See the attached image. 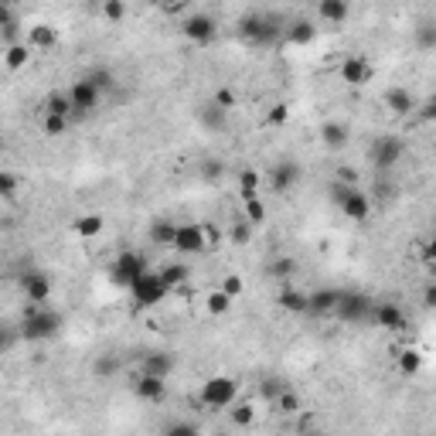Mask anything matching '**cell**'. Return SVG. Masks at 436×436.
<instances>
[{
	"instance_id": "cell-41",
	"label": "cell",
	"mask_w": 436,
	"mask_h": 436,
	"mask_svg": "<svg viewBox=\"0 0 436 436\" xmlns=\"http://www.w3.org/2000/svg\"><path fill=\"white\" fill-rule=\"evenodd\" d=\"M21 341V331L17 328H10V324H0V355H7L14 344Z\"/></svg>"
},
{
	"instance_id": "cell-19",
	"label": "cell",
	"mask_w": 436,
	"mask_h": 436,
	"mask_svg": "<svg viewBox=\"0 0 436 436\" xmlns=\"http://www.w3.org/2000/svg\"><path fill=\"white\" fill-rule=\"evenodd\" d=\"M31 52H52L55 45H58V31L52 24H34L27 31V41H24Z\"/></svg>"
},
{
	"instance_id": "cell-7",
	"label": "cell",
	"mask_w": 436,
	"mask_h": 436,
	"mask_svg": "<svg viewBox=\"0 0 436 436\" xmlns=\"http://www.w3.org/2000/svg\"><path fill=\"white\" fill-rule=\"evenodd\" d=\"M171 249H178L184 256H202V253H208L202 225H198V222H184V225H178V232H174V246H171Z\"/></svg>"
},
{
	"instance_id": "cell-37",
	"label": "cell",
	"mask_w": 436,
	"mask_h": 436,
	"mask_svg": "<svg viewBox=\"0 0 436 436\" xmlns=\"http://www.w3.org/2000/svg\"><path fill=\"white\" fill-rule=\"evenodd\" d=\"M205 307H208V314H225L232 307V297H225L222 290H211L205 297Z\"/></svg>"
},
{
	"instance_id": "cell-8",
	"label": "cell",
	"mask_w": 436,
	"mask_h": 436,
	"mask_svg": "<svg viewBox=\"0 0 436 436\" xmlns=\"http://www.w3.org/2000/svg\"><path fill=\"white\" fill-rule=\"evenodd\" d=\"M406 154V143L399 140V136H379L375 140V147H372V160H375V167L379 171H388V167H395L399 160Z\"/></svg>"
},
{
	"instance_id": "cell-14",
	"label": "cell",
	"mask_w": 436,
	"mask_h": 436,
	"mask_svg": "<svg viewBox=\"0 0 436 436\" xmlns=\"http://www.w3.org/2000/svg\"><path fill=\"white\" fill-rule=\"evenodd\" d=\"M337 297H341V290H334V286H321V290L307 293V314H314V317H328V314H334Z\"/></svg>"
},
{
	"instance_id": "cell-51",
	"label": "cell",
	"mask_w": 436,
	"mask_h": 436,
	"mask_svg": "<svg viewBox=\"0 0 436 436\" xmlns=\"http://www.w3.org/2000/svg\"><path fill=\"white\" fill-rule=\"evenodd\" d=\"M351 191H355V188H344V184H337V181H331V188H328V195H331V202L337 208H341V202H344Z\"/></svg>"
},
{
	"instance_id": "cell-25",
	"label": "cell",
	"mask_w": 436,
	"mask_h": 436,
	"mask_svg": "<svg viewBox=\"0 0 436 436\" xmlns=\"http://www.w3.org/2000/svg\"><path fill=\"white\" fill-rule=\"evenodd\" d=\"M157 276H160V283H164L167 290H178V286H184V283H188L191 269H188L184 262H171V266H164V269H160Z\"/></svg>"
},
{
	"instance_id": "cell-17",
	"label": "cell",
	"mask_w": 436,
	"mask_h": 436,
	"mask_svg": "<svg viewBox=\"0 0 436 436\" xmlns=\"http://www.w3.org/2000/svg\"><path fill=\"white\" fill-rule=\"evenodd\" d=\"M341 211H344V218H351V222H368V215H372V202H368L365 191L355 188V191L341 202Z\"/></svg>"
},
{
	"instance_id": "cell-18",
	"label": "cell",
	"mask_w": 436,
	"mask_h": 436,
	"mask_svg": "<svg viewBox=\"0 0 436 436\" xmlns=\"http://www.w3.org/2000/svg\"><path fill=\"white\" fill-rule=\"evenodd\" d=\"M171 372H174V355H167V351H150V355H143V375H154V379H171Z\"/></svg>"
},
{
	"instance_id": "cell-16",
	"label": "cell",
	"mask_w": 436,
	"mask_h": 436,
	"mask_svg": "<svg viewBox=\"0 0 436 436\" xmlns=\"http://www.w3.org/2000/svg\"><path fill=\"white\" fill-rule=\"evenodd\" d=\"M372 314H375V324L385 328V331H406V314H402L399 304H388V300H385V304H379Z\"/></svg>"
},
{
	"instance_id": "cell-3",
	"label": "cell",
	"mask_w": 436,
	"mask_h": 436,
	"mask_svg": "<svg viewBox=\"0 0 436 436\" xmlns=\"http://www.w3.org/2000/svg\"><path fill=\"white\" fill-rule=\"evenodd\" d=\"M235 399H239V382L229 379V375L208 379V382L202 385V392H198V402H202L205 409H229V406H235Z\"/></svg>"
},
{
	"instance_id": "cell-9",
	"label": "cell",
	"mask_w": 436,
	"mask_h": 436,
	"mask_svg": "<svg viewBox=\"0 0 436 436\" xmlns=\"http://www.w3.org/2000/svg\"><path fill=\"white\" fill-rule=\"evenodd\" d=\"M103 99V92L96 89V85H89L85 78H78L72 82V89H69V103H72V116H82V113H92L96 106Z\"/></svg>"
},
{
	"instance_id": "cell-36",
	"label": "cell",
	"mask_w": 436,
	"mask_h": 436,
	"mask_svg": "<svg viewBox=\"0 0 436 436\" xmlns=\"http://www.w3.org/2000/svg\"><path fill=\"white\" fill-rule=\"evenodd\" d=\"M21 191V178L14 171H0V198H14Z\"/></svg>"
},
{
	"instance_id": "cell-12",
	"label": "cell",
	"mask_w": 436,
	"mask_h": 436,
	"mask_svg": "<svg viewBox=\"0 0 436 436\" xmlns=\"http://www.w3.org/2000/svg\"><path fill=\"white\" fill-rule=\"evenodd\" d=\"M341 82L348 85H368L372 82V62L365 55H351L341 62Z\"/></svg>"
},
{
	"instance_id": "cell-30",
	"label": "cell",
	"mask_w": 436,
	"mask_h": 436,
	"mask_svg": "<svg viewBox=\"0 0 436 436\" xmlns=\"http://www.w3.org/2000/svg\"><path fill=\"white\" fill-rule=\"evenodd\" d=\"M72 232L78 239H96L103 232V215H82V218L72 222Z\"/></svg>"
},
{
	"instance_id": "cell-35",
	"label": "cell",
	"mask_w": 436,
	"mask_h": 436,
	"mask_svg": "<svg viewBox=\"0 0 436 436\" xmlns=\"http://www.w3.org/2000/svg\"><path fill=\"white\" fill-rule=\"evenodd\" d=\"M85 82H89V85H96V89H99V92H109V89H113V82H116V78H113V72H109V69H92V72H85Z\"/></svg>"
},
{
	"instance_id": "cell-5",
	"label": "cell",
	"mask_w": 436,
	"mask_h": 436,
	"mask_svg": "<svg viewBox=\"0 0 436 436\" xmlns=\"http://www.w3.org/2000/svg\"><path fill=\"white\" fill-rule=\"evenodd\" d=\"M129 293H133V307H140V310H147V307H157L171 290L160 283V276L157 273H143V276H136V280L129 283Z\"/></svg>"
},
{
	"instance_id": "cell-10",
	"label": "cell",
	"mask_w": 436,
	"mask_h": 436,
	"mask_svg": "<svg viewBox=\"0 0 436 436\" xmlns=\"http://www.w3.org/2000/svg\"><path fill=\"white\" fill-rule=\"evenodd\" d=\"M21 290H24L27 304H34V307H45V300L52 297V280H48L41 269H27L24 276H21Z\"/></svg>"
},
{
	"instance_id": "cell-26",
	"label": "cell",
	"mask_w": 436,
	"mask_h": 436,
	"mask_svg": "<svg viewBox=\"0 0 436 436\" xmlns=\"http://www.w3.org/2000/svg\"><path fill=\"white\" fill-rule=\"evenodd\" d=\"M317 14H321V21H328V24H341V21L348 17V3H344V0H321V3H317Z\"/></svg>"
},
{
	"instance_id": "cell-21",
	"label": "cell",
	"mask_w": 436,
	"mask_h": 436,
	"mask_svg": "<svg viewBox=\"0 0 436 436\" xmlns=\"http://www.w3.org/2000/svg\"><path fill=\"white\" fill-rule=\"evenodd\" d=\"M314 38H317V27L307 17H297V21H290V27H286V41L290 45H310Z\"/></svg>"
},
{
	"instance_id": "cell-34",
	"label": "cell",
	"mask_w": 436,
	"mask_h": 436,
	"mask_svg": "<svg viewBox=\"0 0 436 436\" xmlns=\"http://www.w3.org/2000/svg\"><path fill=\"white\" fill-rule=\"evenodd\" d=\"M229 416H232V426H253L256 409L246 406V402H235V406H229Z\"/></svg>"
},
{
	"instance_id": "cell-29",
	"label": "cell",
	"mask_w": 436,
	"mask_h": 436,
	"mask_svg": "<svg viewBox=\"0 0 436 436\" xmlns=\"http://www.w3.org/2000/svg\"><path fill=\"white\" fill-rule=\"evenodd\" d=\"M273 409L280 412V416H297V412L304 409V402H300V395H297V392L280 388V392H276V399H273Z\"/></svg>"
},
{
	"instance_id": "cell-53",
	"label": "cell",
	"mask_w": 436,
	"mask_h": 436,
	"mask_svg": "<svg viewBox=\"0 0 436 436\" xmlns=\"http://www.w3.org/2000/svg\"><path fill=\"white\" fill-rule=\"evenodd\" d=\"M419 45L423 48H436V27H419Z\"/></svg>"
},
{
	"instance_id": "cell-48",
	"label": "cell",
	"mask_w": 436,
	"mask_h": 436,
	"mask_svg": "<svg viewBox=\"0 0 436 436\" xmlns=\"http://www.w3.org/2000/svg\"><path fill=\"white\" fill-rule=\"evenodd\" d=\"M337 184H344V188H358V171L355 167H337Z\"/></svg>"
},
{
	"instance_id": "cell-46",
	"label": "cell",
	"mask_w": 436,
	"mask_h": 436,
	"mask_svg": "<svg viewBox=\"0 0 436 436\" xmlns=\"http://www.w3.org/2000/svg\"><path fill=\"white\" fill-rule=\"evenodd\" d=\"M164 436H202V430L195 426V423H171Z\"/></svg>"
},
{
	"instance_id": "cell-15",
	"label": "cell",
	"mask_w": 436,
	"mask_h": 436,
	"mask_svg": "<svg viewBox=\"0 0 436 436\" xmlns=\"http://www.w3.org/2000/svg\"><path fill=\"white\" fill-rule=\"evenodd\" d=\"M133 392H136V399H143V402H164V399H167V382H164V379H154V375H140V379L133 382Z\"/></svg>"
},
{
	"instance_id": "cell-11",
	"label": "cell",
	"mask_w": 436,
	"mask_h": 436,
	"mask_svg": "<svg viewBox=\"0 0 436 436\" xmlns=\"http://www.w3.org/2000/svg\"><path fill=\"white\" fill-rule=\"evenodd\" d=\"M334 314H337L341 321H355V324H358V321H365V317L372 314V300H368L365 293H341Z\"/></svg>"
},
{
	"instance_id": "cell-2",
	"label": "cell",
	"mask_w": 436,
	"mask_h": 436,
	"mask_svg": "<svg viewBox=\"0 0 436 436\" xmlns=\"http://www.w3.org/2000/svg\"><path fill=\"white\" fill-rule=\"evenodd\" d=\"M283 17H269V14H246L239 17V38H246L249 45H273L283 31Z\"/></svg>"
},
{
	"instance_id": "cell-42",
	"label": "cell",
	"mask_w": 436,
	"mask_h": 436,
	"mask_svg": "<svg viewBox=\"0 0 436 436\" xmlns=\"http://www.w3.org/2000/svg\"><path fill=\"white\" fill-rule=\"evenodd\" d=\"M99 10H103L106 21H123V17H127V3H123V0H106Z\"/></svg>"
},
{
	"instance_id": "cell-27",
	"label": "cell",
	"mask_w": 436,
	"mask_h": 436,
	"mask_svg": "<svg viewBox=\"0 0 436 436\" xmlns=\"http://www.w3.org/2000/svg\"><path fill=\"white\" fill-rule=\"evenodd\" d=\"M45 116L72 120V103H69V92H52V96L45 99Z\"/></svg>"
},
{
	"instance_id": "cell-38",
	"label": "cell",
	"mask_w": 436,
	"mask_h": 436,
	"mask_svg": "<svg viewBox=\"0 0 436 436\" xmlns=\"http://www.w3.org/2000/svg\"><path fill=\"white\" fill-rule=\"evenodd\" d=\"M218 290H222L225 297H232V300H235V297H242V290H246V280H242L239 273H225V280H222V286H218Z\"/></svg>"
},
{
	"instance_id": "cell-40",
	"label": "cell",
	"mask_w": 436,
	"mask_h": 436,
	"mask_svg": "<svg viewBox=\"0 0 436 436\" xmlns=\"http://www.w3.org/2000/svg\"><path fill=\"white\" fill-rule=\"evenodd\" d=\"M225 116H229V113H222L218 106H205V109H202V123H205L208 129H222L225 127Z\"/></svg>"
},
{
	"instance_id": "cell-55",
	"label": "cell",
	"mask_w": 436,
	"mask_h": 436,
	"mask_svg": "<svg viewBox=\"0 0 436 436\" xmlns=\"http://www.w3.org/2000/svg\"><path fill=\"white\" fill-rule=\"evenodd\" d=\"M423 304H426V307H433L436 304V286L433 283H426V290H423Z\"/></svg>"
},
{
	"instance_id": "cell-47",
	"label": "cell",
	"mask_w": 436,
	"mask_h": 436,
	"mask_svg": "<svg viewBox=\"0 0 436 436\" xmlns=\"http://www.w3.org/2000/svg\"><path fill=\"white\" fill-rule=\"evenodd\" d=\"M41 127H45V133H48V136H62V133L69 129V120H58V116H45V123H41Z\"/></svg>"
},
{
	"instance_id": "cell-13",
	"label": "cell",
	"mask_w": 436,
	"mask_h": 436,
	"mask_svg": "<svg viewBox=\"0 0 436 436\" xmlns=\"http://www.w3.org/2000/svg\"><path fill=\"white\" fill-rule=\"evenodd\" d=\"M297 181H300V167H297L293 160H280V164H273V171H269V188H273L276 195L293 191Z\"/></svg>"
},
{
	"instance_id": "cell-56",
	"label": "cell",
	"mask_w": 436,
	"mask_h": 436,
	"mask_svg": "<svg viewBox=\"0 0 436 436\" xmlns=\"http://www.w3.org/2000/svg\"><path fill=\"white\" fill-rule=\"evenodd\" d=\"M283 385L280 382H266L262 385V395H266V399H276V392H280Z\"/></svg>"
},
{
	"instance_id": "cell-6",
	"label": "cell",
	"mask_w": 436,
	"mask_h": 436,
	"mask_svg": "<svg viewBox=\"0 0 436 436\" xmlns=\"http://www.w3.org/2000/svg\"><path fill=\"white\" fill-rule=\"evenodd\" d=\"M181 34H184L188 41H195V45H208V41L218 34V24H215V17L205 14V10H191V14L184 17V24H181Z\"/></svg>"
},
{
	"instance_id": "cell-54",
	"label": "cell",
	"mask_w": 436,
	"mask_h": 436,
	"mask_svg": "<svg viewBox=\"0 0 436 436\" xmlns=\"http://www.w3.org/2000/svg\"><path fill=\"white\" fill-rule=\"evenodd\" d=\"M10 24H17V21H14V10H10L7 3H0V31L10 27Z\"/></svg>"
},
{
	"instance_id": "cell-31",
	"label": "cell",
	"mask_w": 436,
	"mask_h": 436,
	"mask_svg": "<svg viewBox=\"0 0 436 436\" xmlns=\"http://www.w3.org/2000/svg\"><path fill=\"white\" fill-rule=\"evenodd\" d=\"M239 198H242V202H253V198H259V174L253 171V167L239 174Z\"/></svg>"
},
{
	"instance_id": "cell-44",
	"label": "cell",
	"mask_w": 436,
	"mask_h": 436,
	"mask_svg": "<svg viewBox=\"0 0 436 436\" xmlns=\"http://www.w3.org/2000/svg\"><path fill=\"white\" fill-rule=\"evenodd\" d=\"M229 239H232V246H246L249 239H253V225H246L242 218L232 225V232H229Z\"/></svg>"
},
{
	"instance_id": "cell-32",
	"label": "cell",
	"mask_w": 436,
	"mask_h": 436,
	"mask_svg": "<svg viewBox=\"0 0 436 436\" xmlns=\"http://www.w3.org/2000/svg\"><path fill=\"white\" fill-rule=\"evenodd\" d=\"M242 222H246V225H253V229L262 225V222H266V205H262L259 198H253V202H242Z\"/></svg>"
},
{
	"instance_id": "cell-58",
	"label": "cell",
	"mask_w": 436,
	"mask_h": 436,
	"mask_svg": "<svg viewBox=\"0 0 436 436\" xmlns=\"http://www.w3.org/2000/svg\"><path fill=\"white\" fill-rule=\"evenodd\" d=\"M0 150H3V143H0Z\"/></svg>"
},
{
	"instance_id": "cell-4",
	"label": "cell",
	"mask_w": 436,
	"mask_h": 436,
	"mask_svg": "<svg viewBox=\"0 0 436 436\" xmlns=\"http://www.w3.org/2000/svg\"><path fill=\"white\" fill-rule=\"evenodd\" d=\"M143 273H147V259H143V253H136V249H123L109 262V280L116 283V286H129Z\"/></svg>"
},
{
	"instance_id": "cell-23",
	"label": "cell",
	"mask_w": 436,
	"mask_h": 436,
	"mask_svg": "<svg viewBox=\"0 0 436 436\" xmlns=\"http://www.w3.org/2000/svg\"><path fill=\"white\" fill-rule=\"evenodd\" d=\"M348 136H351V129L344 127V123H334V120H328V123L321 127V140H324V147H331V150L344 147V143H348Z\"/></svg>"
},
{
	"instance_id": "cell-22",
	"label": "cell",
	"mask_w": 436,
	"mask_h": 436,
	"mask_svg": "<svg viewBox=\"0 0 436 436\" xmlns=\"http://www.w3.org/2000/svg\"><path fill=\"white\" fill-rule=\"evenodd\" d=\"M385 106L395 113V116H409L412 109H416V99L409 96V89H402V85H395V89H388V96H385Z\"/></svg>"
},
{
	"instance_id": "cell-52",
	"label": "cell",
	"mask_w": 436,
	"mask_h": 436,
	"mask_svg": "<svg viewBox=\"0 0 436 436\" xmlns=\"http://www.w3.org/2000/svg\"><path fill=\"white\" fill-rule=\"evenodd\" d=\"M222 171H225V167H222L218 160H205V164H202V178L205 181H218L222 178Z\"/></svg>"
},
{
	"instance_id": "cell-24",
	"label": "cell",
	"mask_w": 436,
	"mask_h": 436,
	"mask_svg": "<svg viewBox=\"0 0 436 436\" xmlns=\"http://www.w3.org/2000/svg\"><path fill=\"white\" fill-rule=\"evenodd\" d=\"M27 62H31V48H27L24 41H14V45L3 48V65H7L10 72H21Z\"/></svg>"
},
{
	"instance_id": "cell-50",
	"label": "cell",
	"mask_w": 436,
	"mask_h": 436,
	"mask_svg": "<svg viewBox=\"0 0 436 436\" xmlns=\"http://www.w3.org/2000/svg\"><path fill=\"white\" fill-rule=\"evenodd\" d=\"M202 235H205V249H218L222 246V232L215 229V225H202Z\"/></svg>"
},
{
	"instance_id": "cell-28",
	"label": "cell",
	"mask_w": 436,
	"mask_h": 436,
	"mask_svg": "<svg viewBox=\"0 0 436 436\" xmlns=\"http://www.w3.org/2000/svg\"><path fill=\"white\" fill-rule=\"evenodd\" d=\"M174 232H178V222L157 218L154 225H150V242H154V246H174Z\"/></svg>"
},
{
	"instance_id": "cell-57",
	"label": "cell",
	"mask_w": 436,
	"mask_h": 436,
	"mask_svg": "<svg viewBox=\"0 0 436 436\" xmlns=\"http://www.w3.org/2000/svg\"><path fill=\"white\" fill-rule=\"evenodd\" d=\"M0 273H3V262H0Z\"/></svg>"
},
{
	"instance_id": "cell-49",
	"label": "cell",
	"mask_w": 436,
	"mask_h": 436,
	"mask_svg": "<svg viewBox=\"0 0 436 436\" xmlns=\"http://www.w3.org/2000/svg\"><path fill=\"white\" fill-rule=\"evenodd\" d=\"M211 106H218L222 113H229L232 106H235V92H232V89H218V92H215V103H211Z\"/></svg>"
},
{
	"instance_id": "cell-43",
	"label": "cell",
	"mask_w": 436,
	"mask_h": 436,
	"mask_svg": "<svg viewBox=\"0 0 436 436\" xmlns=\"http://www.w3.org/2000/svg\"><path fill=\"white\" fill-rule=\"evenodd\" d=\"M92 372L99 375V379H109V375H116L120 372V361L109 358V355H103V358H96V365H92Z\"/></svg>"
},
{
	"instance_id": "cell-33",
	"label": "cell",
	"mask_w": 436,
	"mask_h": 436,
	"mask_svg": "<svg viewBox=\"0 0 436 436\" xmlns=\"http://www.w3.org/2000/svg\"><path fill=\"white\" fill-rule=\"evenodd\" d=\"M293 273H297V259L293 256H276L269 262V276L273 280H290Z\"/></svg>"
},
{
	"instance_id": "cell-20",
	"label": "cell",
	"mask_w": 436,
	"mask_h": 436,
	"mask_svg": "<svg viewBox=\"0 0 436 436\" xmlns=\"http://www.w3.org/2000/svg\"><path fill=\"white\" fill-rule=\"evenodd\" d=\"M276 304L286 314H307V290H297V286H286L276 293Z\"/></svg>"
},
{
	"instance_id": "cell-39",
	"label": "cell",
	"mask_w": 436,
	"mask_h": 436,
	"mask_svg": "<svg viewBox=\"0 0 436 436\" xmlns=\"http://www.w3.org/2000/svg\"><path fill=\"white\" fill-rule=\"evenodd\" d=\"M419 368H423V355L419 351H402L399 355V372L402 375H416Z\"/></svg>"
},
{
	"instance_id": "cell-1",
	"label": "cell",
	"mask_w": 436,
	"mask_h": 436,
	"mask_svg": "<svg viewBox=\"0 0 436 436\" xmlns=\"http://www.w3.org/2000/svg\"><path fill=\"white\" fill-rule=\"evenodd\" d=\"M17 331H21V341H48V337H55V334L62 331V314H58V310L27 304Z\"/></svg>"
},
{
	"instance_id": "cell-45",
	"label": "cell",
	"mask_w": 436,
	"mask_h": 436,
	"mask_svg": "<svg viewBox=\"0 0 436 436\" xmlns=\"http://www.w3.org/2000/svg\"><path fill=\"white\" fill-rule=\"evenodd\" d=\"M286 116H290V106L276 103L269 113H266V123H269V127H283V123H286Z\"/></svg>"
}]
</instances>
